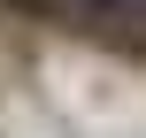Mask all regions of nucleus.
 Masks as SVG:
<instances>
[{
    "label": "nucleus",
    "mask_w": 146,
    "mask_h": 138,
    "mask_svg": "<svg viewBox=\"0 0 146 138\" xmlns=\"http://www.w3.org/2000/svg\"><path fill=\"white\" fill-rule=\"evenodd\" d=\"M54 23L85 31V38H115V54H139V0H54Z\"/></svg>",
    "instance_id": "1"
}]
</instances>
